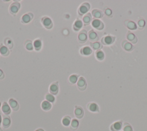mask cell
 <instances>
[{
  "instance_id": "obj_40",
  "label": "cell",
  "mask_w": 147,
  "mask_h": 131,
  "mask_svg": "<svg viewBox=\"0 0 147 131\" xmlns=\"http://www.w3.org/2000/svg\"><path fill=\"white\" fill-rule=\"evenodd\" d=\"M35 131H44L43 129H41V128H39V129H36Z\"/></svg>"
},
{
  "instance_id": "obj_9",
  "label": "cell",
  "mask_w": 147,
  "mask_h": 131,
  "mask_svg": "<svg viewBox=\"0 0 147 131\" xmlns=\"http://www.w3.org/2000/svg\"><path fill=\"white\" fill-rule=\"evenodd\" d=\"M78 41L80 43H85V42H86L87 39V32L85 29H83L80 32L79 34H78Z\"/></svg>"
},
{
  "instance_id": "obj_4",
  "label": "cell",
  "mask_w": 147,
  "mask_h": 131,
  "mask_svg": "<svg viewBox=\"0 0 147 131\" xmlns=\"http://www.w3.org/2000/svg\"><path fill=\"white\" fill-rule=\"evenodd\" d=\"M87 87L86 81L84 78L80 77L77 81V87L80 91H84Z\"/></svg>"
},
{
  "instance_id": "obj_13",
  "label": "cell",
  "mask_w": 147,
  "mask_h": 131,
  "mask_svg": "<svg viewBox=\"0 0 147 131\" xmlns=\"http://www.w3.org/2000/svg\"><path fill=\"white\" fill-rule=\"evenodd\" d=\"M87 109L91 112H98L99 107L97 103L94 102H91L88 103L87 106Z\"/></svg>"
},
{
  "instance_id": "obj_21",
  "label": "cell",
  "mask_w": 147,
  "mask_h": 131,
  "mask_svg": "<svg viewBox=\"0 0 147 131\" xmlns=\"http://www.w3.org/2000/svg\"><path fill=\"white\" fill-rule=\"evenodd\" d=\"M71 122V118L68 115L65 116L62 119V124L65 126V127H68L69 126Z\"/></svg>"
},
{
  "instance_id": "obj_22",
  "label": "cell",
  "mask_w": 147,
  "mask_h": 131,
  "mask_svg": "<svg viewBox=\"0 0 147 131\" xmlns=\"http://www.w3.org/2000/svg\"><path fill=\"white\" fill-rule=\"evenodd\" d=\"M79 127V121L77 119H72L70 124V129L72 130H75Z\"/></svg>"
},
{
  "instance_id": "obj_24",
  "label": "cell",
  "mask_w": 147,
  "mask_h": 131,
  "mask_svg": "<svg viewBox=\"0 0 147 131\" xmlns=\"http://www.w3.org/2000/svg\"><path fill=\"white\" fill-rule=\"evenodd\" d=\"M42 46V43L40 39H36L33 42V47L35 48V50L36 51L40 50Z\"/></svg>"
},
{
  "instance_id": "obj_26",
  "label": "cell",
  "mask_w": 147,
  "mask_h": 131,
  "mask_svg": "<svg viewBox=\"0 0 147 131\" xmlns=\"http://www.w3.org/2000/svg\"><path fill=\"white\" fill-rule=\"evenodd\" d=\"M4 44L5 46L9 49H11L13 46V43L12 39L9 38H7L4 40Z\"/></svg>"
},
{
  "instance_id": "obj_14",
  "label": "cell",
  "mask_w": 147,
  "mask_h": 131,
  "mask_svg": "<svg viewBox=\"0 0 147 131\" xmlns=\"http://www.w3.org/2000/svg\"><path fill=\"white\" fill-rule=\"evenodd\" d=\"M10 53V51L9 49L7 48L6 46L4 45L3 44H0V54H1L2 56L6 57L8 56Z\"/></svg>"
},
{
  "instance_id": "obj_30",
  "label": "cell",
  "mask_w": 147,
  "mask_h": 131,
  "mask_svg": "<svg viewBox=\"0 0 147 131\" xmlns=\"http://www.w3.org/2000/svg\"><path fill=\"white\" fill-rule=\"evenodd\" d=\"M25 48L29 51H32L33 50V45L31 41L27 40L25 42Z\"/></svg>"
},
{
  "instance_id": "obj_1",
  "label": "cell",
  "mask_w": 147,
  "mask_h": 131,
  "mask_svg": "<svg viewBox=\"0 0 147 131\" xmlns=\"http://www.w3.org/2000/svg\"><path fill=\"white\" fill-rule=\"evenodd\" d=\"M21 7V5L18 2H13L9 6V11L10 13L12 15L15 16L16 14L17 13L20 8Z\"/></svg>"
},
{
  "instance_id": "obj_42",
  "label": "cell",
  "mask_w": 147,
  "mask_h": 131,
  "mask_svg": "<svg viewBox=\"0 0 147 131\" xmlns=\"http://www.w3.org/2000/svg\"><path fill=\"white\" fill-rule=\"evenodd\" d=\"M1 102H0V107H1Z\"/></svg>"
},
{
  "instance_id": "obj_2",
  "label": "cell",
  "mask_w": 147,
  "mask_h": 131,
  "mask_svg": "<svg viewBox=\"0 0 147 131\" xmlns=\"http://www.w3.org/2000/svg\"><path fill=\"white\" fill-rule=\"evenodd\" d=\"M90 8V5L89 3H87V2L83 3L81 5L79 6V8H78V14H79L80 16H83V14L86 13L87 12L89 11Z\"/></svg>"
},
{
  "instance_id": "obj_38",
  "label": "cell",
  "mask_w": 147,
  "mask_h": 131,
  "mask_svg": "<svg viewBox=\"0 0 147 131\" xmlns=\"http://www.w3.org/2000/svg\"><path fill=\"white\" fill-rule=\"evenodd\" d=\"M105 13L107 16H110L112 14V11L110 9H107L105 11Z\"/></svg>"
},
{
  "instance_id": "obj_16",
  "label": "cell",
  "mask_w": 147,
  "mask_h": 131,
  "mask_svg": "<svg viewBox=\"0 0 147 131\" xmlns=\"http://www.w3.org/2000/svg\"><path fill=\"white\" fill-rule=\"evenodd\" d=\"M41 106L43 110L44 111H48L52 107V105H51L50 102H48L47 101H43L42 103H41Z\"/></svg>"
},
{
  "instance_id": "obj_39",
  "label": "cell",
  "mask_w": 147,
  "mask_h": 131,
  "mask_svg": "<svg viewBox=\"0 0 147 131\" xmlns=\"http://www.w3.org/2000/svg\"><path fill=\"white\" fill-rule=\"evenodd\" d=\"M2 116H1V113H0V125H1V124H2Z\"/></svg>"
},
{
  "instance_id": "obj_29",
  "label": "cell",
  "mask_w": 147,
  "mask_h": 131,
  "mask_svg": "<svg viewBox=\"0 0 147 131\" xmlns=\"http://www.w3.org/2000/svg\"><path fill=\"white\" fill-rule=\"evenodd\" d=\"M95 56H96V57L98 60H103L105 57V54L101 50H98L97 51L96 53H95Z\"/></svg>"
},
{
  "instance_id": "obj_28",
  "label": "cell",
  "mask_w": 147,
  "mask_h": 131,
  "mask_svg": "<svg viewBox=\"0 0 147 131\" xmlns=\"http://www.w3.org/2000/svg\"><path fill=\"white\" fill-rule=\"evenodd\" d=\"M45 98L46 101H47L48 102L50 103H53L55 101V96L51 94H46Z\"/></svg>"
},
{
  "instance_id": "obj_33",
  "label": "cell",
  "mask_w": 147,
  "mask_h": 131,
  "mask_svg": "<svg viewBox=\"0 0 147 131\" xmlns=\"http://www.w3.org/2000/svg\"><path fill=\"white\" fill-rule=\"evenodd\" d=\"M123 131H133V128H132L131 125L125 123L124 126Z\"/></svg>"
},
{
  "instance_id": "obj_10",
  "label": "cell",
  "mask_w": 147,
  "mask_h": 131,
  "mask_svg": "<svg viewBox=\"0 0 147 131\" xmlns=\"http://www.w3.org/2000/svg\"><path fill=\"white\" fill-rule=\"evenodd\" d=\"M9 105L10 106V107L12 109L13 111H16L19 110V105L17 102V101H16L15 99H14L13 98H11L9 100Z\"/></svg>"
},
{
  "instance_id": "obj_25",
  "label": "cell",
  "mask_w": 147,
  "mask_h": 131,
  "mask_svg": "<svg viewBox=\"0 0 147 131\" xmlns=\"http://www.w3.org/2000/svg\"><path fill=\"white\" fill-rule=\"evenodd\" d=\"M92 14L93 16L95 18H101L103 16L102 12L98 9H94L92 11Z\"/></svg>"
},
{
  "instance_id": "obj_35",
  "label": "cell",
  "mask_w": 147,
  "mask_h": 131,
  "mask_svg": "<svg viewBox=\"0 0 147 131\" xmlns=\"http://www.w3.org/2000/svg\"><path fill=\"white\" fill-rule=\"evenodd\" d=\"M127 38H128V40H129V41H133V39L136 38V37H135V36H134V35L133 34L130 33V34H128V36H127Z\"/></svg>"
},
{
  "instance_id": "obj_37",
  "label": "cell",
  "mask_w": 147,
  "mask_h": 131,
  "mask_svg": "<svg viewBox=\"0 0 147 131\" xmlns=\"http://www.w3.org/2000/svg\"><path fill=\"white\" fill-rule=\"evenodd\" d=\"M4 77H5V75H4V72L2 71V70H1V69H0V80L3 79Z\"/></svg>"
},
{
  "instance_id": "obj_3",
  "label": "cell",
  "mask_w": 147,
  "mask_h": 131,
  "mask_svg": "<svg viewBox=\"0 0 147 131\" xmlns=\"http://www.w3.org/2000/svg\"><path fill=\"white\" fill-rule=\"evenodd\" d=\"M41 23H42L43 26L47 29H51L53 27L52 21L51 20V19L50 18H48V17L45 16L42 19H41Z\"/></svg>"
},
{
  "instance_id": "obj_34",
  "label": "cell",
  "mask_w": 147,
  "mask_h": 131,
  "mask_svg": "<svg viewBox=\"0 0 147 131\" xmlns=\"http://www.w3.org/2000/svg\"><path fill=\"white\" fill-rule=\"evenodd\" d=\"M124 48L126 50H131L132 49V44L130 43H126L124 45Z\"/></svg>"
},
{
  "instance_id": "obj_27",
  "label": "cell",
  "mask_w": 147,
  "mask_h": 131,
  "mask_svg": "<svg viewBox=\"0 0 147 131\" xmlns=\"http://www.w3.org/2000/svg\"><path fill=\"white\" fill-rule=\"evenodd\" d=\"M78 76L77 75L73 74V75H71L69 77L70 83L71 84H75L78 81Z\"/></svg>"
},
{
  "instance_id": "obj_41",
  "label": "cell",
  "mask_w": 147,
  "mask_h": 131,
  "mask_svg": "<svg viewBox=\"0 0 147 131\" xmlns=\"http://www.w3.org/2000/svg\"><path fill=\"white\" fill-rule=\"evenodd\" d=\"M0 131H2V129L1 128H0Z\"/></svg>"
},
{
  "instance_id": "obj_31",
  "label": "cell",
  "mask_w": 147,
  "mask_h": 131,
  "mask_svg": "<svg viewBox=\"0 0 147 131\" xmlns=\"http://www.w3.org/2000/svg\"><path fill=\"white\" fill-rule=\"evenodd\" d=\"M127 27L131 30H134L137 28V26L135 23L133 21H129L128 24H127Z\"/></svg>"
},
{
  "instance_id": "obj_15",
  "label": "cell",
  "mask_w": 147,
  "mask_h": 131,
  "mask_svg": "<svg viewBox=\"0 0 147 131\" xmlns=\"http://www.w3.org/2000/svg\"><path fill=\"white\" fill-rule=\"evenodd\" d=\"M92 49L89 46L83 47L80 50V53L83 56H89L92 53Z\"/></svg>"
},
{
  "instance_id": "obj_6",
  "label": "cell",
  "mask_w": 147,
  "mask_h": 131,
  "mask_svg": "<svg viewBox=\"0 0 147 131\" xmlns=\"http://www.w3.org/2000/svg\"><path fill=\"white\" fill-rule=\"evenodd\" d=\"M49 90H50V93L53 95L58 94L59 92V84L58 81L51 84L50 86Z\"/></svg>"
},
{
  "instance_id": "obj_32",
  "label": "cell",
  "mask_w": 147,
  "mask_h": 131,
  "mask_svg": "<svg viewBox=\"0 0 147 131\" xmlns=\"http://www.w3.org/2000/svg\"><path fill=\"white\" fill-rule=\"evenodd\" d=\"M91 46L93 49H94V50H98V49L101 48V44L99 42H95L92 43Z\"/></svg>"
},
{
  "instance_id": "obj_7",
  "label": "cell",
  "mask_w": 147,
  "mask_h": 131,
  "mask_svg": "<svg viewBox=\"0 0 147 131\" xmlns=\"http://www.w3.org/2000/svg\"><path fill=\"white\" fill-rule=\"evenodd\" d=\"M74 114L75 117L78 119H81L84 115V110L83 108L80 106H75Z\"/></svg>"
},
{
  "instance_id": "obj_36",
  "label": "cell",
  "mask_w": 147,
  "mask_h": 131,
  "mask_svg": "<svg viewBox=\"0 0 147 131\" xmlns=\"http://www.w3.org/2000/svg\"><path fill=\"white\" fill-rule=\"evenodd\" d=\"M139 26L141 27H143L145 26V21H144V20H140L139 21Z\"/></svg>"
},
{
  "instance_id": "obj_19",
  "label": "cell",
  "mask_w": 147,
  "mask_h": 131,
  "mask_svg": "<svg viewBox=\"0 0 147 131\" xmlns=\"http://www.w3.org/2000/svg\"><path fill=\"white\" fill-rule=\"evenodd\" d=\"M114 38L111 36H106L104 38L102 39V42L105 44H110L113 42L114 41Z\"/></svg>"
},
{
  "instance_id": "obj_18",
  "label": "cell",
  "mask_w": 147,
  "mask_h": 131,
  "mask_svg": "<svg viewBox=\"0 0 147 131\" xmlns=\"http://www.w3.org/2000/svg\"><path fill=\"white\" fill-rule=\"evenodd\" d=\"M83 26L82 21L80 20H77L75 21V23L73 24V29L75 31H79L80 28H82Z\"/></svg>"
},
{
  "instance_id": "obj_8",
  "label": "cell",
  "mask_w": 147,
  "mask_h": 131,
  "mask_svg": "<svg viewBox=\"0 0 147 131\" xmlns=\"http://www.w3.org/2000/svg\"><path fill=\"white\" fill-rule=\"evenodd\" d=\"M2 127L4 128H8L11 124V117L9 115H5L3 116V118H2Z\"/></svg>"
},
{
  "instance_id": "obj_12",
  "label": "cell",
  "mask_w": 147,
  "mask_h": 131,
  "mask_svg": "<svg viewBox=\"0 0 147 131\" xmlns=\"http://www.w3.org/2000/svg\"><path fill=\"white\" fill-rule=\"evenodd\" d=\"M2 112H3L5 115H8L11 113V108L10 107L9 105H8L6 102H4L2 104Z\"/></svg>"
},
{
  "instance_id": "obj_11",
  "label": "cell",
  "mask_w": 147,
  "mask_h": 131,
  "mask_svg": "<svg viewBox=\"0 0 147 131\" xmlns=\"http://www.w3.org/2000/svg\"><path fill=\"white\" fill-rule=\"evenodd\" d=\"M92 26L94 28L98 29V30H101L104 28V24L98 19H94L92 21Z\"/></svg>"
},
{
  "instance_id": "obj_5",
  "label": "cell",
  "mask_w": 147,
  "mask_h": 131,
  "mask_svg": "<svg viewBox=\"0 0 147 131\" xmlns=\"http://www.w3.org/2000/svg\"><path fill=\"white\" fill-rule=\"evenodd\" d=\"M33 18V14L31 13V12H29V13L24 14V15L22 16L21 21V23H23L24 24H27L32 20Z\"/></svg>"
},
{
  "instance_id": "obj_20",
  "label": "cell",
  "mask_w": 147,
  "mask_h": 131,
  "mask_svg": "<svg viewBox=\"0 0 147 131\" xmlns=\"http://www.w3.org/2000/svg\"><path fill=\"white\" fill-rule=\"evenodd\" d=\"M89 38L90 40L92 42L97 41L98 39V37L97 33L93 30H91L89 33Z\"/></svg>"
},
{
  "instance_id": "obj_23",
  "label": "cell",
  "mask_w": 147,
  "mask_h": 131,
  "mask_svg": "<svg viewBox=\"0 0 147 131\" xmlns=\"http://www.w3.org/2000/svg\"><path fill=\"white\" fill-rule=\"evenodd\" d=\"M91 15L90 13H87V14H86L85 16L83 17V21L85 25H88V24H89L91 21Z\"/></svg>"
},
{
  "instance_id": "obj_17",
  "label": "cell",
  "mask_w": 147,
  "mask_h": 131,
  "mask_svg": "<svg viewBox=\"0 0 147 131\" xmlns=\"http://www.w3.org/2000/svg\"><path fill=\"white\" fill-rule=\"evenodd\" d=\"M122 122L120 121H117L114 122L113 124L112 125L110 129L112 131H118L121 129L122 128Z\"/></svg>"
}]
</instances>
